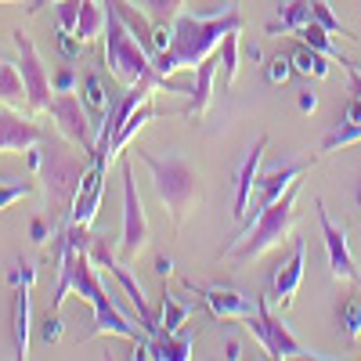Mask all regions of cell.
Segmentation results:
<instances>
[{
    "instance_id": "5",
    "label": "cell",
    "mask_w": 361,
    "mask_h": 361,
    "mask_svg": "<svg viewBox=\"0 0 361 361\" xmlns=\"http://www.w3.org/2000/svg\"><path fill=\"white\" fill-rule=\"evenodd\" d=\"M137 159L152 170V188L159 195V202L166 206L170 224L180 228L185 214H192L195 202L202 199V177L199 170L180 159V156H152L148 148H137Z\"/></svg>"
},
{
    "instance_id": "28",
    "label": "cell",
    "mask_w": 361,
    "mask_h": 361,
    "mask_svg": "<svg viewBox=\"0 0 361 361\" xmlns=\"http://www.w3.org/2000/svg\"><path fill=\"white\" fill-rule=\"evenodd\" d=\"M340 329H343V340L354 347L361 336V293L347 296V304L340 307Z\"/></svg>"
},
{
    "instance_id": "25",
    "label": "cell",
    "mask_w": 361,
    "mask_h": 361,
    "mask_svg": "<svg viewBox=\"0 0 361 361\" xmlns=\"http://www.w3.org/2000/svg\"><path fill=\"white\" fill-rule=\"evenodd\" d=\"M304 22H311V0H282L279 18L267 22V33H296Z\"/></svg>"
},
{
    "instance_id": "31",
    "label": "cell",
    "mask_w": 361,
    "mask_h": 361,
    "mask_svg": "<svg viewBox=\"0 0 361 361\" xmlns=\"http://www.w3.org/2000/svg\"><path fill=\"white\" fill-rule=\"evenodd\" d=\"M180 8H185V0H141V11L152 22H166V25L180 18Z\"/></svg>"
},
{
    "instance_id": "26",
    "label": "cell",
    "mask_w": 361,
    "mask_h": 361,
    "mask_svg": "<svg viewBox=\"0 0 361 361\" xmlns=\"http://www.w3.org/2000/svg\"><path fill=\"white\" fill-rule=\"evenodd\" d=\"M0 105H25V83H22V73H18V62H8L0 58Z\"/></svg>"
},
{
    "instance_id": "38",
    "label": "cell",
    "mask_w": 361,
    "mask_h": 361,
    "mask_svg": "<svg viewBox=\"0 0 361 361\" xmlns=\"http://www.w3.org/2000/svg\"><path fill=\"white\" fill-rule=\"evenodd\" d=\"M29 238H33L37 246H44L47 238H51V228H47V221H44V217H37L33 224H29Z\"/></svg>"
},
{
    "instance_id": "33",
    "label": "cell",
    "mask_w": 361,
    "mask_h": 361,
    "mask_svg": "<svg viewBox=\"0 0 361 361\" xmlns=\"http://www.w3.org/2000/svg\"><path fill=\"white\" fill-rule=\"evenodd\" d=\"M80 4H83V0H58V4H54L58 29H69V33H76V22H80Z\"/></svg>"
},
{
    "instance_id": "30",
    "label": "cell",
    "mask_w": 361,
    "mask_h": 361,
    "mask_svg": "<svg viewBox=\"0 0 361 361\" xmlns=\"http://www.w3.org/2000/svg\"><path fill=\"white\" fill-rule=\"evenodd\" d=\"M217 54H221V69H224V87H231L235 76H238V29L221 40Z\"/></svg>"
},
{
    "instance_id": "12",
    "label": "cell",
    "mask_w": 361,
    "mask_h": 361,
    "mask_svg": "<svg viewBox=\"0 0 361 361\" xmlns=\"http://www.w3.org/2000/svg\"><path fill=\"white\" fill-rule=\"evenodd\" d=\"M304 267H307V243L304 238H296L293 243V253L275 267V275H271V289H267V300L275 307H289L296 293H300V282H304Z\"/></svg>"
},
{
    "instance_id": "13",
    "label": "cell",
    "mask_w": 361,
    "mask_h": 361,
    "mask_svg": "<svg viewBox=\"0 0 361 361\" xmlns=\"http://www.w3.org/2000/svg\"><path fill=\"white\" fill-rule=\"evenodd\" d=\"M192 293H199L206 300V307L214 318L221 322H246L253 311H257V296L250 300L246 293H238L231 286H195V282H185Z\"/></svg>"
},
{
    "instance_id": "8",
    "label": "cell",
    "mask_w": 361,
    "mask_h": 361,
    "mask_svg": "<svg viewBox=\"0 0 361 361\" xmlns=\"http://www.w3.org/2000/svg\"><path fill=\"white\" fill-rule=\"evenodd\" d=\"M15 47H18V73H22V83H25V105L33 112H47L51 102H54V83L47 76V66L33 44V37L25 29H15L11 33Z\"/></svg>"
},
{
    "instance_id": "11",
    "label": "cell",
    "mask_w": 361,
    "mask_h": 361,
    "mask_svg": "<svg viewBox=\"0 0 361 361\" xmlns=\"http://www.w3.org/2000/svg\"><path fill=\"white\" fill-rule=\"evenodd\" d=\"M314 209H318V224H322V238H325V253H329V271H333V279L361 286V271H357V264L350 257L343 224H333V217H329V209H325L322 199H314Z\"/></svg>"
},
{
    "instance_id": "9",
    "label": "cell",
    "mask_w": 361,
    "mask_h": 361,
    "mask_svg": "<svg viewBox=\"0 0 361 361\" xmlns=\"http://www.w3.org/2000/svg\"><path fill=\"white\" fill-rule=\"evenodd\" d=\"M148 246V217L137 195V180L130 163H123V231H119V260L134 264Z\"/></svg>"
},
{
    "instance_id": "20",
    "label": "cell",
    "mask_w": 361,
    "mask_h": 361,
    "mask_svg": "<svg viewBox=\"0 0 361 361\" xmlns=\"http://www.w3.org/2000/svg\"><path fill=\"white\" fill-rule=\"evenodd\" d=\"M80 98H83V105H87V112H90V123H94V134H98V127L105 123V116H109L116 94H109L102 73H87L83 83H80Z\"/></svg>"
},
{
    "instance_id": "19",
    "label": "cell",
    "mask_w": 361,
    "mask_h": 361,
    "mask_svg": "<svg viewBox=\"0 0 361 361\" xmlns=\"http://www.w3.org/2000/svg\"><path fill=\"white\" fill-rule=\"evenodd\" d=\"M217 69H221V54L214 51L209 58H202V62L195 66V83H192V105L180 112V116H188V119H202L206 109H209V98H214V80H217Z\"/></svg>"
},
{
    "instance_id": "35",
    "label": "cell",
    "mask_w": 361,
    "mask_h": 361,
    "mask_svg": "<svg viewBox=\"0 0 361 361\" xmlns=\"http://www.w3.org/2000/svg\"><path fill=\"white\" fill-rule=\"evenodd\" d=\"M40 340L44 343H58V340H62V318H58V311H47V318L40 325Z\"/></svg>"
},
{
    "instance_id": "36",
    "label": "cell",
    "mask_w": 361,
    "mask_h": 361,
    "mask_svg": "<svg viewBox=\"0 0 361 361\" xmlns=\"http://www.w3.org/2000/svg\"><path fill=\"white\" fill-rule=\"evenodd\" d=\"M58 47H62L66 58H76L80 47H83V40H80L76 33H69V29H58Z\"/></svg>"
},
{
    "instance_id": "27",
    "label": "cell",
    "mask_w": 361,
    "mask_h": 361,
    "mask_svg": "<svg viewBox=\"0 0 361 361\" xmlns=\"http://www.w3.org/2000/svg\"><path fill=\"white\" fill-rule=\"evenodd\" d=\"M105 33V0H83L80 4V22H76V37L87 40H98Z\"/></svg>"
},
{
    "instance_id": "40",
    "label": "cell",
    "mask_w": 361,
    "mask_h": 361,
    "mask_svg": "<svg viewBox=\"0 0 361 361\" xmlns=\"http://www.w3.org/2000/svg\"><path fill=\"white\" fill-rule=\"evenodd\" d=\"M156 271H159V279H166L170 271H173V260H170V257H159V260H156Z\"/></svg>"
},
{
    "instance_id": "37",
    "label": "cell",
    "mask_w": 361,
    "mask_h": 361,
    "mask_svg": "<svg viewBox=\"0 0 361 361\" xmlns=\"http://www.w3.org/2000/svg\"><path fill=\"white\" fill-rule=\"evenodd\" d=\"M51 83H54V94H69V90H76V73L73 69H62Z\"/></svg>"
},
{
    "instance_id": "22",
    "label": "cell",
    "mask_w": 361,
    "mask_h": 361,
    "mask_svg": "<svg viewBox=\"0 0 361 361\" xmlns=\"http://www.w3.org/2000/svg\"><path fill=\"white\" fill-rule=\"evenodd\" d=\"M195 314L192 300H177L166 286H163V300H159V333H180Z\"/></svg>"
},
{
    "instance_id": "41",
    "label": "cell",
    "mask_w": 361,
    "mask_h": 361,
    "mask_svg": "<svg viewBox=\"0 0 361 361\" xmlns=\"http://www.w3.org/2000/svg\"><path fill=\"white\" fill-rule=\"evenodd\" d=\"M224 350H228V354H224L228 361H238V357H243V347H238V340H228V347H224Z\"/></svg>"
},
{
    "instance_id": "4",
    "label": "cell",
    "mask_w": 361,
    "mask_h": 361,
    "mask_svg": "<svg viewBox=\"0 0 361 361\" xmlns=\"http://www.w3.org/2000/svg\"><path fill=\"white\" fill-rule=\"evenodd\" d=\"M58 246H62V253H58V257H66L69 267H73V293H80L87 304H90V311H94V325H90L80 340L87 343V340H94V336H105V333L123 336V340H137V329L127 322V314L119 311L116 300L105 293L98 271H94L98 264L90 260V253L87 250H76L66 235H58Z\"/></svg>"
},
{
    "instance_id": "14",
    "label": "cell",
    "mask_w": 361,
    "mask_h": 361,
    "mask_svg": "<svg viewBox=\"0 0 361 361\" xmlns=\"http://www.w3.org/2000/svg\"><path fill=\"white\" fill-rule=\"evenodd\" d=\"M40 141H44V127L33 123V116H22L11 105H0V156L29 152Z\"/></svg>"
},
{
    "instance_id": "16",
    "label": "cell",
    "mask_w": 361,
    "mask_h": 361,
    "mask_svg": "<svg viewBox=\"0 0 361 361\" xmlns=\"http://www.w3.org/2000/svg\"><path fill=\"white\" fill-rule=\"evenodd\" d=\"M33 279L37 271L29 264H18L11 271V282L18 286L15 289V357H29V322H33V307H29V289H33Z\"/></svg>"
},
{
    "instance_id": "39",
    "label": "cell",
    "mask_w": 361,
    "mask_h": 361,
    "mask_svg": "<svg viewBox=\"0 0 361 361\" xmlns=\"http://www.w3.org/2000/svg\"><path fill=\"white\" fill-rule=\"evenodd\" d=\"M296 105H300V112H304V116H307V112H314V109H318V94H314V87H311V90H300V102H296Z\"/></svg>"
},
{
    "instance_id": "17",
    "label": "cell",
    "mask_w": 361,
    "mask_h": 361,
    "mask_svg": "<svg viewBox=\"0 0 361 361\" xmlns=\"http://www.w3.org/2000/svg\"><path fill=\"white\" fill-rule=\"evenodd\" d=\"M105 170H109V163H102V159L90 163L83 185H80V195H76V206H73V214H69V224H83V228L94 224L102 195H105Z\"/></svg>"
},
{
    "instance_id": "45",
    "label": "cell",
    "mask_w": 361,
    "mask_h": 361,
    "mask_svg": "<svg viewBox=\"0 0 361 361\" xmlns=\"http://www.w3.org/2000/svg\"><path fill=\"white\" fill-rule=\"evenodd\" d=\"M357 199H361V192H357Z\"/></svg>"
},
{
    "instance_id": "21",
    "label": "cell",
    "mask_w": 361,
    "mask_h": 361,
    "mask_svg": "<svg viewBox=\"0 0 361 361\" xmlns=\"http://www.w3.org/2000/svg\"><path fill=\"white\" fill-rule=\"evenodd\" d=\"M156 116H159V109L152 105V98H148V102H141V105H137V109H134V112L123 119V127H119V130L112 134V145H109V163L123 156V148H127V145L137 137V130H141L145 123H152Z\"/></svg>"
},
{
    "instance_id": "42",
    "label": "cell",
    "mask_w": 361,
    "mask_h": 361,
    "mask_svg": "<svg viewBox=\"0 0 361 361\" xmlns=\"http://www.w3.org/2000/svg\"><path fill=\"white\" fill-rule=\"evenodd\" d=\"M0 4H25L29 11H33V8H37V0H0Z\"/></svg>"
},
{
    "instance_id": "29",
    "label": "cell",
    "mask_w": 361,
    "mask_h": 361,
    "mask_svg": "<svg viewBox=\"0 0 361 361\" xmlns=\"http://www.w3.org/2000/svg\"><path fill=\"white\" fill-rule=\"evenodd\" d=\"M37 192V180H25V177H0V209H8L11 202L25 199Z\"/></svg>"
},
{
    "instance_id": "6",
    "label": "cell",
    "mask_w": 361,
    "mask_h": 361,
    "mask_svg": "<svg viewBox=\"0 0 361 361\" xmlns=\"http://www.w3.org/2000/svg\"><path fill=\"white\" fill-rule=\"evenodd\" d=\"M102 44H105V69H109V76L119 87H130L145 73H152V54H148V47L130 33V25L119 18V11L109 4V0H105V33H102Z\"/></svg>"
},
{
    "instance_id": "24",
    "label": "cell",
    "mask_w": 361,
    "mask_h": 361,
    "mask_svg": "<svg viewBox=\"0 0 361 361\" xmlns=\"http://www.w3.org/2000/svg\"><path fill=\"white\" fill-rule=\"evenodd\" d=\"M293 37H300V44H307V47H314V51L329 54V58H333V62H340L343 69L350 66V58H343V54H340V47H336L333 40H329V37H333V33H329L325 25H318L314 18H311V22H304V25H300V29H296Z\"/></svg>"
},
{
    "instance_id": "15",
    "label": "cell",
    "mask_w": 361,
    "mask_h": 361,
    "mask_svg": "<svg viewBox=\"0 0 361 361\" xmlns=\"http://www.w3.org/2000/svg\"><path fill=\"white\" fill-rule=\"evenodd\" d=\"M264 148H267V134L257 137V145L243 156V163H238V170H235V199H231V217L235 221H246V214H250V199H253L257 177H260Z\"/></svg>"
},
{
    "instance_id": "43",
    "label": "cell",
    "mask_w": 361,
    "mask_h": 361,
    "mask_svg": "<svg viewBox=\"0 0 361 361\" xmlns=\"http://www.w3.org/2000/svg\"><path fill=\"white\" fill-rule=\"evenodd\" d=\"M47 4H51V8H54V4H58V0H44V8H47Z\"/></svg>"
},
{
    "instance_id": "32",
    "label": "cell",
    "mask_w": 361,
    "mask_h": 361,
    "mask_svg": "<svg viewBox=\"0 0 361 361\" xmlns=\"http://www.w3.org/2000/svg\"><path fill=\"white\" fill-rule=\"evenodd\" d=\"M311 18L318 22V25H325L329 33H340V37H354L350 29L340 22V15H333V8L325 4V0H311Z\"/></svg>"
},
{
    "instance_id": "23",
    "label": "cell",
    "mask_w": 361,
    "mask_h": 361,
    "mask_svg": "<svg viewBox=\"0 0 361 361\" xmlns=\"http://www.w3.org/2000/svg\"><path fill=\"white\" fill-rule=\"evenodd\" d=\"M289 58H293V73L307 76V80H325L329 73H333V58L314 51V47H307V44H300Z\"/></svg>"
},
{
    "instance_id": "2",
    "label": "cell",
    "mask_w": 361,
    "mask_h": 361,
    "mask_svg": "<svg viewBox=\"0 0 361 361\" xmlns=\"http://www.w3.org/2000/svg\"><path fill=\"white\" fill-rule=\"evenodd\" d=\"M90 159L87 152H73V141L69 137H47L40 145L29 148V170H33L40 180H44V192H47V202L58 217H62V228L69 224V214L76 206V195H80V185L90 170Z\"/></svg>"
},
{
    "instance_id": "18",
    "label": "cell",
    "mask_w": 361,
    "mask_h": 361,
    "mask_svg": "<svg viewBox=\"0 0 361 361\" xmlns=\"http://www.w3.org/2000/svg\"><path fill=\"white\" fill-rule=\"evenodd\" d=\"M307 173V163H282V166H271V170H264L260 177H257V199H253V214H260L264 206H271L275 202L296 177H304Z\"/></svg>"
},
{
    "instance_id": "44",
    "label": "cell",
    "mask_w": 361,
    "mask_h": 361,
    "mask_svg": "<svg viewBox=\"0 0 361 361\" xmlns=\"http://www.w3.org/2000/svg\"><path fill=\"white\" fill-rule=\"evenodd\" d=\"M40 8H44V0H37V8H33V11H40Z\"/></svg>"
},
{
    "instance_id": "34",
    "label": "cell",
    "mask_w": 361,
    "mask_h": 361,
    "mask_svg": "<svg viewBox=\"0 0 361 361\" xmlns=\"http://www.w3.org/2000/svg\"><path fill=\"white\" fill-rule=\"evenodd\" d=\"M289 76H293V58H289V54H275V58L267 62V83L282 87Z\"/></svg>"
},
{
    "instance_id": "7",
    "label": "cell",
    "mask_w": 361,
    "mask_h": 361,
    "mask_svg": "<svg viewBox=\"0 0 361 361\" xmlns=\"http://www.w3.org/2000/svg\"><path fill=\"white\" fill-rule=\"evenodd\" d=\"M246 329L260 340V347L267 350V357H279V361H286V357H322L318 350H307L304 343H300L289 329H286V322L271 311L267 293L257 296V311L246 318Z\"/></svg>"
},
{
    "instance_id": "1",
    "label": "cell",
    "mask_w": 361,
    "mask_h": 361,
    "mask_svg": "<svg viewBox=\"0 0 361 361\" xmlns=\"http://www.w3.org/2000/svg\"><path fill=\"white\" fill-rule=\"evenodd\" d=\"M235 29H243L238 4L206 11V15H180L173 22V44L166 51H152V69L159 76H173L177 69H195L202 58H209L221 40Z\"/></svg>"
},
{
    "instance_id": "10",
    "label": "cell",
    "mask_w": 361,
    "mask_h": 361,
    "mask_svg": "<svg viewBox=\"0 0 361 361\" xmlns=\"http://www.w3.org/2000/svg\"><path fill=\"white\" fill-rule=\"evenodd\" d=\"M51 119L58 123V134L69 137L80 152L94 156V145H98V134H94V123H90V112L83 105V98L76 94V90H69V94H54L51 102Z\"/></svg>"
},
{
    "instance_id": "3",
    "label": "cell",
    "mask_w": 361,
    "mask_h": 361,
    "mask_svg": "<svg viewBox=\"0 0 361 361\" xmlns=\"http://www.w3.org/2000/svg\"><path fill=\"white\" fill-rule=\"evenodd\" d=\"M300 188H304V177H296L275 202L264 206L260 214H253V221L224 246V257H231V260H238V264H250V260L264 257L267 250L286 246L289 238H293V224H296V217H300V209H296Z\"/></svg>"
}]
</instances>
